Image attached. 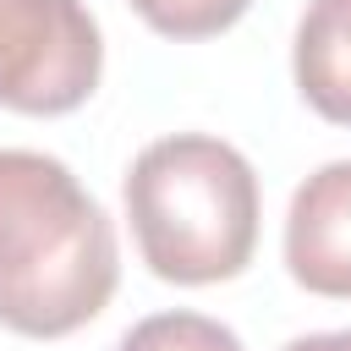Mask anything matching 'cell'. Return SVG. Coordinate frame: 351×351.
<instances>
[{
	"label": "cell",
	"mask_w": 351,
	"mask_h": 351,
	"mask_svg": "<svg viewBox=\"0 0 351 351\" xmlns=\"http://www.w3.org/2000/svg\"><path fill=\"white\" fill-rule=\"evenodd\" d=\"M121 285L104 203L44 148H0V329L60 340L93 324Z\"/></svg>",
	"instance_id": "6da1fadb"
},
{
	"label": "cell",
	"mask_w": 351,
	"mask_h": 351,
	"mask_svg": "<svg viewBox=\"0 0 351 351\" xmlns=\"http://www.w3.org/2000/svg\"><path fill=\"white\" fill-rule=\"evenodd\" d=\"M132 241L165 285H219L252 263L263 192L252 159L208 132L154 137L121 181Z\"/></svg>",
	"instance_id": "7a4b0ae2"
},
{
	"label": "cell",
	"mask_w": 351,
	"mask_h": 351,
	"mask_svg": "<svg viewBox=\"0 0 351 351\" xmlns=\"http://www.w3.org/2000/svg\"><path fill=\"white\" fill-rule=\"evenodd\" d=\"M104 77V33L88 0H0V110L71 115Z\"/></svg>",
	"instance_id": "3957f363"
},
{
	"label": "cell",
	"mask_w": 351,
	"mask_h": 351,
	"mask_svg": "<svg viewBox=\"0 0 351 351\" xmlns=\"http://www.w3.org/2000/svg\"><path fill=\"white\" fill-rule=\"evenodd\" d=\"M285 274L313 296H351V159L318 165L291 192Z\"/></svg>",
	"instance_id": "277c9868"
},
{
	"label": "cell",
	"mask_w": 351,
	"mask_h": 351,
	"mask_svg": "<svg viewBox=\"0 0 351 351\" xmlns=\"http://www.w3.org/2000/svg\"><path fill=\"white\" fill-rule=\"evenodd\" d=\"M291 77L307 110L351 126V0H307L291 44Z\"/></svg>",
	"instance_id": "5b68a950"
},
{
	"label": "cell",
	"mask_w": 351,
	"mask_h": 351,
	"mask_svg": "<svg viewBox=\"0 0 351 351\" xmlns=\"http://www.w3.org/2000/svg\"><path fill=\"white\" fill-rule=\"evenodd\" d=\"M115 351H247L241 335L208 313H192V307H176V313H154V318H137Z\"/></svg>",
	"instance_id": "8992f818"
},
{
	"label": "cell",
	"mask_w": 351,
	"mask_h": 351,
	"mask_svg": "<svg viewBox=\"0 0 351 351\" xmlns=\"http://www.w3.org/2000/svg\"><path fill=\"white\" fill-rule=\"evenodd\" d=\"M126 5H132L154 33L192 44V38H214V33L236 27L252 0H126Z\"/></svg>",
	"instance_id": "52a82bcc"
},
{
	"label": "cell",
	"mask_w": 351,
	"mask_h": 351,
	"mask_svg": "<svg viewBox=\"0 0 351 351\" xmlns=\"http://www.w3.org/2000/svg\"><path fill=\"white\" fill-rule=\"evenodd\" d=\"M285 351H351V329H324V335H296Z\"/></svg>",
	"instance_id": "ba28073f"
}]
</instances>
